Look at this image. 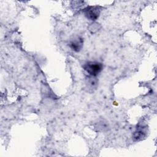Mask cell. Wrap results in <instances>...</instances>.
<instances>
[{"mask_svg": "<svg viewBox=\"0 0 157 157\" xmlns=\"http://www.w3.org/2000/svg\"><path fill=\"white\" fill-rule=\"evenodd\" d=\"M85 17L90 20H96L99 16L101 9L98 6H89L83 10Z\"/></svg>", "mask_w": 157, "mask_h": 157, "instance_id": "7a4b0ae2", "label": "cell"}, {"mask_svg": "<svg viewBox=\"0 0 157 157\" xmlns=\"http://www.w3.org/2000/svg\"><path fill=\"white\" fill-rule=\"evenodd\" d=\"M145 136V132L142 129L137 130L134 134V139L136 140H142Z\"/></svg>", "mask_w": 157, "mask_h": 157, "instance_id": "277c9868", "label": "cell"}, {"mask_svg": "<svg viewBox=\"0 0 157 157\" xmlns=\"http://www.w3.org/2000/svg\"><path fill=\"white\" fill-rule=\"evenodd\" d=\"M84 70L91 76L98 75L102 70V64L96 61H88L83 66Z\"/></svg>", "mask_w": 157, "mask_h": 157, "instance_id": "6da1fadb", "label": "cell"}, {"mask_svg": "<svg viewBox=\"0 0 157 157\" xmlns=\"http://www.w3.org/2000/svg\"><path fill=\"white\" fill-rule=\"evenodd\" d=\"M69 47L70 48L76 52H78L79 51H80V50L82 49L83 45V39L79 36H77L74 37V39H71L69 42Z\"/></svg>", "mask_w": 157, "mask_h": 157, "instance_id": "3957f363", "label": "cell"}]
</instances>
